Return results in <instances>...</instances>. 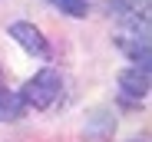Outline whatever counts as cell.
Wrapping results in <instances>:
<instances>
[{
    "mask_svg": "<svg viewBox=\"0 0 152 142\" xmlns=\"http://www.w3.org/2000/svg\"><path fill=\"white\" fill-rule=\"evenodd\" d=\"M60 89H63V76L60 69L53 66H43L37 76H30L20 89V99L27 103V109H50L60 99Z\"/></svg>",
    "mask_w": 152,
    "mask_h": 142,
    "instance_id": "cell-1",
    "label": "cell"
},
{
    "mask_svg": "<svg viewBox=\"0 0 152 142\" xmlns=\"http://www.w3.org/2000/svg\"><path fill=\"white\" fill-rule=\"evenodd\" d=\"M116 46H119V50L129 56L136 66L149 69V23L139 30V20H132L126 30L116 33Z\"/></svg>",
    "mask_w": 152,
    "mask_h": 142,
    "instance_id": "cell-2",
    "label": "cell"
},
{
    "mask_svg": "<svg viewBox=\"0 0 152 142\" xmlns=\"http://www.w3.org/2000/svg\"><path fill=\"white\" fill-rule=\"evenodd\" d=\"M116 135V112L109 106H96L86 116V126H83V139L86 142H109Z\"/></svg>",
    "mask_w": 152,
    "mask_h": 142,
    "instance_id": "cell-3",
    "label": "cell"
},
{
    "mask_svg": "<svg viewBox=\"0 0 152 142\" xmlns=\"http://www.w3.org/2000/svg\"><path fill=\"white\" fill-rule=\"evenodd\" d=\"M10 36L20 43V50H23V53L40 56V60H46V56H50V43L43 40V33L33 27V23H27V20H17V23H10Z\"/></svg>",
    "mask_w": 152,
    "mask_h": 142,
    "instance_id": "cell-4",
    "label": "cell"
},
{
    "mask_svg": "<svg viewBox=\"0 0 152 142\" xmlns=\"http://www.w3.org/2000/svg\"><path fill=\"white\" fill-rule=\"evenodd\" d=\"M119 92H122V99H129V103H142L149 96V69L126 66L119 73Z\"/></svg>",
    "mask_w": 152,
    "mask_h": 142,
    "instance_id": "cell-5",
    "label": "cell"
},
{
    "mask_svg": "<svg viewBox=\"0 0 152 142\" xmlns=\"http://www.w3.org/2000/svg\"><path fill=\"white\" fill-rule=\"evenodd\" d=\"M27 112V103L20 99V92H10L7 86H0V122H17Z\"/></svg>",
    "mask_w": 152,
    "mask_h": 142,
    "instance_id": "cell-6",
    "label": "cell"
},
{
    "mask_svg": "<svg viewBox=\"0 0 152 142\" xmlns=\"http://www.w3.org/2000/svg\"><path fill=\"white\" fill-rule=\"evenodd\" d=\"M46 4H53L60 13H66V17H76V20L89 17V0H46Z\"/></svg>",
    "mask_w": 152,
    "mask_h": 142,
    "instance_id": "cell-7",
    "label": "cell"
},
{
    "mask_svg": "<svg viewBox=\"0 0 152 142\" xmlns=\"http://www.w3.org/2000/svg\"><path fill=\"white\" fill-rule=\"evenodd\" d=\"M0 86H4V69H0Z\"/></svg>",
    "mask_w": 152,
    "mask_h": 142,
    "instance_id": "cell-8",
    "label": "cell"
}]
</instances>
